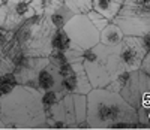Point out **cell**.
<instances>
[{
	"label": "cell",
	"mask_w": 150,
	"mask_h": 130,
	"mask_svg": "<svg viewBox=\"0 0 150 130\" xmlns=\"http://www.w3.org/2000/svg\"><path fill=\"white\" fill-rule=\"evenodd\" d=\"M87 121L92 129L140 127V117L131 103L108 88H93L87 94Z\"/></svg>",
	"instance_id": "1"
},
{
	"label": "cell",
	"mask_w": 150,
	"mask_h": 130,
	"mask_svg": "<svg viewBox=\"0 0 150 130\" xmlns=\"http://www.w3.org/2000/svg\"><path fill=\"white\" fill-rule=\"evenodd\" d=\"M2 117L6 129H47L42 93L24 85L2 97Z\"/></svg>",
	"instance_id": "2"
},
{
	"label": "cell",
	"mask_w": 150,
	"mask_h": 130,
	"mask_svg": "<svg viewBox=\"0 0 150 130\" xmlns=\"http://www.w3.org/2000/svg\"><path fill=\"white\" fill-rule=\"evenodd\" d=\"M56 30L50 15H35L17 29L15 42L29 57H50Z\"/></svg>",
	"instance_id": "3"
},
{
	"label": "cell",
	"mask_w": 150,
	"mask_h": 130,
	"mask_svg": "<svg viewBox=\"0 0 150 130\" xmlns=\"http://www.w3.org/2000/svg\"><path fill=\"white\" fill-rule=\"evenodd\" d=\"M112 22L126 36H144L150 32V0H125L122 11Z\"/></svg>",
	"instance_id": "4"
},
{
	"label": "cell",
	"mask_w": 150,
	"mask_h": 130,
	"mask_svg": "<svg viewBox=\"0 0 150 130\" xmlns=\"http://www.w3.org/2000/svg\"><path fill=\"white\" fill-rule=\"evenodd\" d=\"M63 29L69 34L74 48L81 53L96 46L101 42V32L95 27L86 14L74 15Z\"/></svg>",
	"instance_id": "5"
},
{
	"label": "cell",
	"mask_w": 150,
	"mask_h": 130,
	"mask_svg": "<svg viewBox=\"0 0 150 130\" xmlns=\"http://www.w3.org/2000/svg\"><path fill=\"white\" fill-rule=\"evenodd\" d=\"M33 6L26 0H2L0 5V27L9 32H17L20 25L35 17Z\"/></svg>",
	"instance_id": "6"
},
{
	"label": "cell",
	"mask_w": 150,
	"mask_h": 130,
	"mask_svg": "<svg viewBox=\"0 0 150 130\" xmlns=\"http://www.w3.org/2000/svg\"><path fill=\"white\" fill-rule=\"evenodd\" d=\"M146 57V51L138 36H125L123 42L119 45V60L125 72L140 70Z\"/></svg>",
	"instance_id": "7"
},
{
	"label": "cell",
	"mask_w": 150,
	"mask_h": 130,
	"mask_svg": "<svg viewBox=\"0 0 150 130\" xmlns=\"http://www.w3.org/2000/svg\"><path fill=\"white\" fill-rule=\"evenodd\" d=\"M62 87L66 91V94H89L93 90L83 61L74 63V73L68 78H63Z\"/></svg>",
	"instance_id": "8"
},
{
	"label": "cell",
	"mask_w": 150,
	"mask_h": 130,
	"mask_svg": "<svg viewBox=\"0 0 150 130\" xmlns=\"http://www.w3.org/2000/svg\"><path fill=\"white\" fill-rule=\"evenodd\" d=\"M50 63L48 57H27L18 69H15V76L20 85H27L32 81H38V75Z\"/></svg>",
	"instance_id": "9"
},
{
	"label": "cell",
	"mask_w": 150,
	"mask_h": 130,
	"mask_svg": "<svg viewBox=\"0 0 150 130\" xmlns=\"http://www.w3.org/2000/svg\"><path fill=\"white\" fill-rule=\"evenodd\" d=\"M84 63V69L86 73L89 76V81L93 88H107L111 81L112 76L108 72L107 66L99 61H83Z\"/></svg>",
	"instance_id": "10"
},
{
	"label": "cell",
	"mask_w": 150,
	"mask_h": 130,
	"mask_svg": "<svg viewBox=\"0 0 150 130\" xmlns=\"http://www.w3.org/2000/svg\"><path fill=\"white\" fill-rule=\"evenodd\" d=\"M62 81H63V78L59 73V69L51 63H48L41 70V73L38 75V84H39V88L42 93L53 91V90H62V91H65L63 87H62Z\"/></svg>",
	"instance_id": "11"
},
{
	"label": "cell",
	"mask_w": 150,
	"mask_h": 130,
	"mask_svg": "<svg viewBox=\"0 0 150 130\" xmlns=\"http://www.w3.org/2000/svg\"><path fill=\"white\" fill-rule=\"evenodd\" d=\"M125 5V0H93V9L110 21H114Z\"/></svg>",
	"instance_id": "12"
},
{
	"label": "cell",
	"mask_w": 150,
	"mask_h": 130,
	"mask_svg": "<svg viewBox=\"0 0 150 130\" xmlns=\"http://www.w3.org/2000/svg\"><path fill=\"white\" fill-rule=\"evenodd\" d=\"M125 36L126 34L123 33V30L119 27L117 24H114L111 21L107 27L101 32V44H104L107 46H119L123 42Z\"/></svg>",
	"instance_id": "13"
},
{
	"label": "cell",
	"mask_w": 150,
	"mask_h": 130,
	"mask_svg": "<svg viewBox=\"0 0 150 130\" xmlns=\"http://www.w3.org/2000/svg\"><path fill=\"white\" fill-rule=\"evenodd\" d=\"M74 15H75L74 12L63 3L60 8H57L53 14H50V20H51V24L56 29H63Z\"/></svg>",
	"instance_id": "14"
},
{
	"label": "cell",
	"mask_w": 150,
	"mask_h": 130,
	"mask_svg": "<svg viewBox=\"0 0 150 130\" xmlns=\"http://www.w3.org/2000/svg\"><path fill=\"white\" fill-rule=\"evenodd\" d=\"M74 45H72V41L69 34L66 33L65 29H57L56 33H54V37H53V51H74ZM77 51V49H75Z\"/></svg>",
	"instance_id": "15"
},
{
	"label": "cell",
	"mask_w": 150,
	"mask_h": 130,
	"mask_svg": "<svg viewBox=\"0 0 150 130\" xmlns=\"http://www.w3.org/2000/svg\"><path fill=\"white\" fill-rule=\"evenodd\" d=\"M17 85H20V84H18V79L14 72L0 75V99L8 96L9 93H12L17 88Z\"/></svg>",
	"instance_id": "16"
},
{
	"label": "cell",
	"mask_w": 150,
	"mask_h": 130,
	"mask_svg": "<svg viewBox=\"0 0 150 130\" xmlns=\"http://www.w3.org/2000/svg\"><path fill=\"white\" fill-rule=\"evenodd\" d=\"M77 126L83 121H87V94H72Z\"/></svg>",
	"instance_id": "17"
},
{
	"label": "cell",
	"mask_w": 150,
	"mask_h": 130,
	"mask_svg": "<svg viewBox=\"0 0 150 130\" xmlns=\"http://www.w3.org/2000/svg\"><path fill=\"white\" fill-rule=\"evenodd\" d=\"M65 5L75 15H78V14H87L93 9V0H65Z\"/></svg>",
	"instance_id": "18"
},
{
	"label": "cell",
	"mask_w": 150,
	"mask_h": 130,
	"mask_svg": "<svg viewBox=\"0 0 150 130\" xmlns=\"http://www.w3.org/2000/svg\"><path fill=\"white\" fill-rule=\"evenodd\" d=\"M66 96V91H62V90H53V91H45L42 93V105L44 108H51L62 100Z\"/></svg>",
	"instance_id": "19"
},
{
	"label": "cell",
	"mask_w": 150,
	"mask_h": 130,
	"mask_svg": "<svg viewBox=\"0 0 150 130\" xmlns=\"http://www.w3.org/2000/svg\"><path fill=\"white\" fill-rule=\"evenodd\" d=\"M87 17H89V20L93 22V25H95V27L99 30V32H102L105 27H107V25L111 22L108 18H105L102 14H99V12H96L95 9H92L90 12H87V14H86Z\"/></svg>",
	"instance_id": "20"
},
{
	"label": "cell",
	"mask_w": 150,
	"mask_h": 130,
	"mask_svg": "<svg viewBox=\"0 0 150 130\" xmlns=\"http://www.w3.org/2000/svg\"><path fill=\"white\" fill-rule=\"evenodd\" d=\"M14 42H15V32H9L0 27V53H5Z\"/></svg>",
	"instance_id": "21"
},
{
	"label": "cell",
	"mask_w": 150,
	"mask_h": 130,
	"mask_svg": "<svg viewBox=\"0 0 150 130\" xmlns=\"http://www.w3.org/2000/svg\"><path fill=\"white\" fill-rule=\"evenodd\" d=\"M8 72H14V66L11 64V61L6 58L3 53H0V75L8 73Z\"/></svg>",
	"instance_id": "22"
},
{
	"label": "cell",
	"mask_w": 150,
	"mask_h": 130,
	"mask_svg": "<svg viewBox=\"0 0 150 130\" xmlns=\"http://www.w3.org/2000/svg\"><path fill=\"white\" fill-rule=\"evenodd\" d=\"M141 44H143V48L146 51V54H150V32L146 33L144 36H141Z\"/></svg>",
	"instance_id": "23"
},
{
	"label": "cell",
	"mask_w": 150,
	"mask_h": 130,
	"mask_svg": "<svg viewBox=\"0 0 150 130\" xmlns=\"http://www.w3.org/2000/svg\"><path fill=\"white\" fill-rule=\"evenodd\" d=\"M141 70L146 72V73L150 76V54H146L144 61H143V66H141Z\"/></svg>",
	"instance_id": "24"
},
{
	"label": "cell",
	"mask_w": 150,
	"mask_h": 130,
	"mask_svg": "<svg viewBox=\"0 0 150 130\" xmlns=\"http://www.w3.org/2000/svg\"><path fill=\"white\" fill-rule=\"evenodd\" d=\"M2 109H3L2 108V99H0V117H2Z\"/></svg>",
	"instance_id": "25"
},
{
	"label": "cell",
	"mask_w": 150,
	"mask_h": 130,
	"mask_svg": "<svg viewBox=\"0 0 150 130\" xmlns=\"http://www.w3.org/2000/svg\"><path fill=\"white\" fill-rule=\"evenodd\" d=\"M2 130H24V129H2Z\"/></svg>",
	"instance_id": "26"
},
{
	"label": "cell",
	"mask_w": 150,
	"mask_h": 130,
	"mask_svg": "<svg viewBox=\"0 0 150 130\" xmlns=\"http://www.w3.org/2000/svg\"><path fill=\"white\" fill-rule=\"evenodd\" d=\"M83 130H101V129H83Z\"/></svg>",
	"instance_id": "27"
},
{
	"label": "cell",
	"mask_w": 150,
	"mask_h": 130,
	"mask_svg": "<svg viewBox=\"0 0 150 130\" xmlns=\"http://www.w3.org/2000/svg\"><path fill=\"white\" fill-rule=\"evenodd\" d=\"M27 130H44V129H27Z\"/></svg>",
	"instance_id": "28"
},
{
	"label": "cell",
	"mask_w": 150,
	"mask_h": 130,
	"mask_svg": "<svg viewBox=\"0 0 150 130\" xmlns=\"http://www.w3.org/2000/svg\"><path fill=\"white\" fill-rule=\"evenodd\" d=\"M44 130H56V129H44Z\"/></svg>",
	"instance_id": "29"
},
{
	"label": "cell",
	"mask_w": 150,
	"mask_h": 130,
	"mask_svg": "<svg viewBox=\"0 0 150 130\" xmlns=\"http://www.w3.org/2000/svg\"><path fill=\"white\" fill-rule=\"evenodd\" d=\"M66 130H78V129H66Z\"/></svg>",
	"instance_id": "30"
},
{
	"label": "cell",
	"mask_w": 150,
	"mask_h": 130,
	"mask_svg": "<svg viewBox=\"0 0 150 130\" xmlns=\"http://www.w3.org/2000/svg\"><path fill=\"white\" fill-rule=\"evenodd\" d=\"M26 2H29V3H32V2H33V0H26Z\"/></svg>",
	"instance_id": "31"
},
{
	"label": "cell",
	"mask_w": 150,
	"mask_h": 130,
	"mask_svg": "<svg viewBox=\"0 0 150 130\" xmlns=\"http://www.w3.org/2000/svg\"><path fill=\"white\" fill-rule=\"evenodd\" d=\"M0 5H2V0H0Z\"/></svg>",
	"instance_id": "32"
},
{
	"label": "cell",
	"mask_w": 150,
	"mask_h": 130,
	"mask_svg": "<svg viewBox=\"0 0 150 130\" xmlns=\"http://www.w3.org/2000/svg\"><path fill=\"white\" fill-rule=\"evenodd\" d=\"M128 130H131V129H128Z\"/></svg>",
	"instance_id": "33"
}]
</instances>
